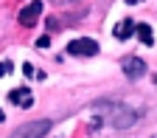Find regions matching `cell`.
<instances>
[{
    "label": "cell",
    "mask_w": 157,
    "mask_h": 138,
    "mask_svg": "<svg viewBox=\"0 0 157 138\" xmlns=\"http://www.w3.org/2000/svg\"><path fill=\"white\" fill-rule=\"evenodd\" d=\"M6 73H11V62H0V76H6Z\"/></svg>",
    "instance_id": "cell-9"
},
{
    "label": "cell",
    "mask_w": 157,
    "mask_h": 138,
    "mask_svg": "<svg viewBox=\"0 0 157 138\" xmlns=\"http://www.w3.org/2000/svg\"><path fill=\"white\" fill-rule=\"evenodd\" d=\"M121 71L126 73V79H140L146 73V62L140 56H126L124 62H121Z\"/></svg>",
    "instance_id": "cell-4"
},
{
    "label": "cell",
    "mask_w": 157,
    "mask_h": 138,
    "mask_svg": "<svg viewBox=\"0 0 157 138\" xmlns=\"http://www.w3.org/2000/svg\"><path fill=\"white\" fill-rule=\"evenodd\" d=\"M48 45H51L48 37H39V39H36V48H48Z\"/></svg>",
    "instance_id": "cell-10"
},
{
    "label": "cell",
    "mask_w": 157,
    "mask_h": 138,
    "mask_svg": "<svg viewBox=\"0 0 157 138\" xmlns=\"http://www.w3.org/2000/svg\"><path fill=\"white\" fill-rule=\"evenodd\" d=\"M118 39H129L132 34H135V23H132V20H121V23H118L115 26V31H112Z\"/></svg>",
    "instance_id": "cell-7"
},
{
    "label": "cell",
    "mask_w": 157,
    "mask_h": 138,
    "mask_svg": "<svg viewBox=\"0 0 157 138\" xmlns=\"http://www.w3.org/2000/svg\"><path fill=\"white\" fill-rule=\"evenodd\" d=\"M48 130H51V121H48V118H36V121H28L23 127H17L11 132V138H45Z\"/></svg>",
    "instance_id": "cell-2"
},
{
    "label": "cell",
    "mask_w": 157,
    "mask_h": 138,
    "mask_svg": "<svg viewBox=\"0 0 157 138\" xmlns=\"http://www.w3.org/2000/svg\"><path fill=\"white\" fill-rule=\"evenodd\" d=\"M101 110H104V116H107L104 121L112 124L115 130H126V127H132V124L137 121V113H135L129 104H112V102H104Z\"/></svg>",
    "instance_id": "cell-1"
},
{
    "label": "cell",
    "mask_w": 157,
    "mask_h": 138,
    "mask_svg": "<svg viewBox=\"0 0 157 138\" xmlns=\"http://www.w3.org/2000/svg\"><path fill=\"white\" fill-rule=\"evenodd\" d=\"M51 3H78V0H51Z\"/></svg>",
    "instance_id": "cell-11"
},
{
    "label": "cell",
    "mask_w": 157,
    "mask_h": 138,
    "mask_svg": "<svg viewBox=\"0 0 157 138\" xmlns=\"http://www.w3.org/2000/svg\"><path fill=\"white\" fill-rule=\"evenodd\" d=\"M0 121H3V110H0Z\"/></svg>",
    "instance_id": "cell-12"
},
{
    "label": "cell",
    "mask_w": 157,
    "mask_h": 138,
    "mask_svg": "<svg viewBox=\"0 0 157 138\" xmlns=\"http://www.w3.org/2000/svg\"><path fill=\"white\" fill-rule=\"evenodd\" d=\"M39 14H42V3H39V0H34V3H28L23 11H20V26H25V28H31L36 20H39Z\"/></svg>",
    "instance_id": "cell-5"
},
{
    "label": "cell",
    "mask_w": 157,
    "mask_h": 138,
    "mask_svg": "<svg viewBox=\"0 0 157 138\" xmlns=\"http://www.w3.org/2000/svg\"><path fill=\"white\" fill-rule=\"evenodd\" d=\"M9 102H14V104H20V107H31V104H34V96H31L25 87H17V90L9 93Z\"/></svg>",
    "instance_id": "cell-6"
},
{
    "label": "cell",
    "mask_w": 157,
    "mask_h": 138,
    "mask_svg": "<svg viewBox=\"0 0 157 138\" xmlns=\"http://www.w3.org/2000/svg\"><path fill=\"white\" fill-rule=\"evenodd\" d=\"M67 54L73 56H95L98 54V43L90 37H82V39H73V43L67 45Z\"/></svg>",
    "instance_id": "cell-3"
},
{
    "label": "cell",
    "mask_w": 157,
    "mask_h": 138,
    "mask_svg": "<svg viewBox=\"0 0 157 138\" xmlns=\"http://www.w3.org/2000/svg\"><path fill=\"white\" fill-rule=\"evenodd\" d=\"M135 31H137V37H140V43L143 45H154V34H151V28L143 23V26H137L135 23Z\"/></svg>",
    "instance_id": "cell-8"
}]
</instances>
